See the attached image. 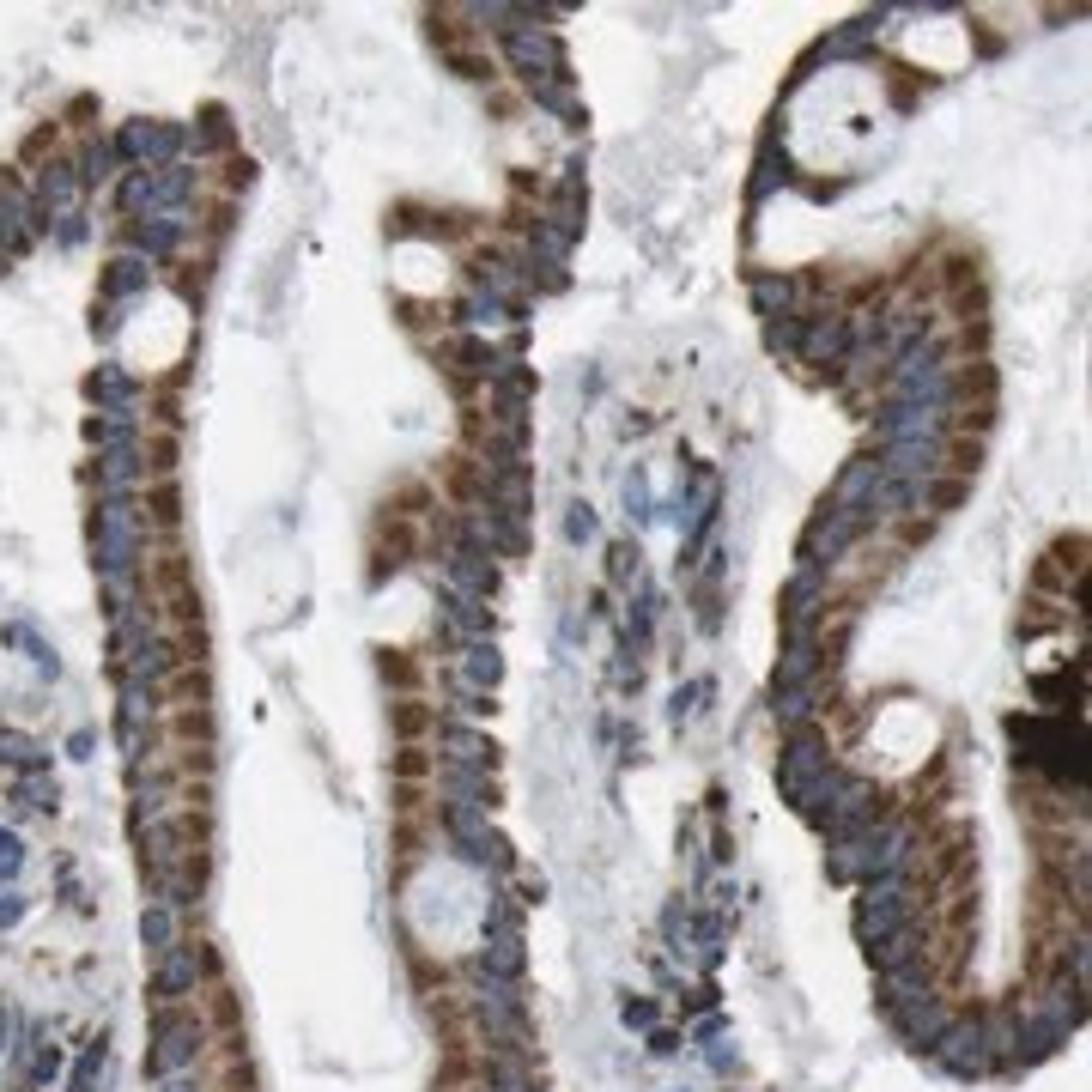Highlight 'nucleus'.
I'll return each instance as SVG.
<instances>
[{
    "instance_id": "7ed1b4c3",
    "label": "nucleus",
    "mask_w": 1092,
    "mask_h": 1092,
    "mask_svg": "<svg viewBox=\"0 0 1092 1092\" xmlns=\"http://www.w3.org/2000/svg\"><path fill=\"white\" fill-rule=\"evenodd\" d=\"M146 455H152L146 467H152V474L164 480V474L177 467V437H170V431H152V437H146Z\"/></svg>"
},
{
    "instance_id": "39448f33",
    "label": "nucleus",
    "mask_w": 1092,
    "mask_h": 1092,
    "mask_svg": "<svg viewBox=\"0 0 1092 1092\" xmlns=\"http://www.w3.org/2000/svg\"><path fill=\"white\" fill-rule=\"evenodd\" d=\"M916 541H929V516H905L898 522V546H916Z\"/></svg>"
},
{
    "instance_id": "f03ea898",
    "label": "nucleus",
    "mask_w": 1092,
    "mask_h": 1092,
    "mask_svg": "<svg viewBox=\"0 0 1092 1092\" xmlns=\"http://www.w3.org/2000/svg\"><path fill=\"white\" fill-rule=\"evenodd\" d=\"M971 498V480H953V474H941V480H929V492H923V510H959Z\"/></svg>"
},
{
    "instance_id": "0eeeda50",
    "label": "nucleus",
    "mask_w": 1092,
    "mask_h": 1092,
    "mask_svg": "<svg viewBox=\"0 0 1092 1092\" xmlns=\"http://www.w3.org/2000/svg\"><path fill=\"white\" fill-rule=\"evenodd\" d=\"M395 771H401V777H419V771H425V759H419V747H407V752H401V759H395Z\"/></svg>"
},
{
    "instance_id": "f257e3e1",
    "label": "nucleus",
    "mask_w": 1092,
    "mask_h": 1092,
    "mask_svg": "<svg viewBox=\"0 0 1092 1092\" xmlns=\"http://www.w3.org/2000/svg\"><path fill=\"white\" fill-rule=\"evenodd\" d=\"M977 467H983V437H959V431H953L947 474H953V480H977Z\"/></svg>"
},
{
    "instance_id": "423d86ee",
    "label": "nucleus",
    "mask_w": 1092,
    "mask_h": 1092,
    "mask_svg": "<svg viewBox=\"0 0 1092 1092\" xmlns=\"http://www.w3.org/2000/svg\"><path fill=\"white\" fill-rule=\"evenodd\" d=\"M383 674H388V680H401V686H413V680H419V667L407 662V656H383Z\"/></svg>"
},
{
    "instance_id": "20e7f679",
    "label": "nucleus",
    "mask_w": 1092,
    "mask_h": 1092,
    "mask_svg": "<svg viewBox=\"0 0 1092 1092\" xmlns=\"http://www.w3.org/2000/svg\"><path fill=\"white\" fill-rule=\"evenodd\" d=\"M395 728H401V734H425V728H431V710H425L419 698H407V704L395 710Z\"/></svg>"
}]
</instances>
